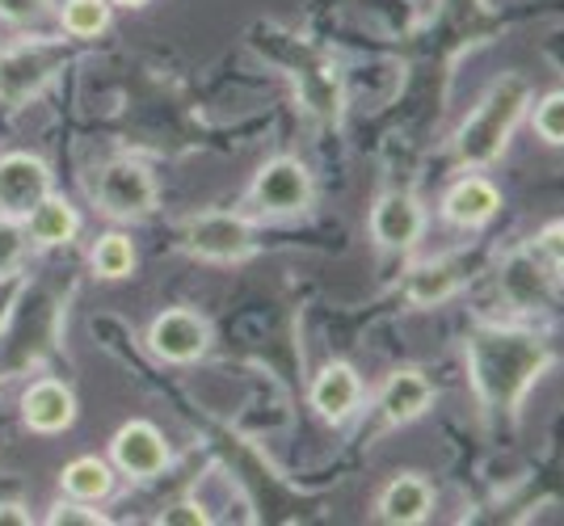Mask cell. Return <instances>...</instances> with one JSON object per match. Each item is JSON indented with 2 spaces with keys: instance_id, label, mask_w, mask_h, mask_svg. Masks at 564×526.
I'll return each mask as SVG.
<instances>
[{
  "instance_id": "e0dca14e",
  "label": "cell",
  "mask_w": 564,
  "mask_h": 526,
  "mask_svg": "<svg viewBox=\"0 0 564 526\" xmlns=\"http://www.w3.org/2000/svg\"><path fill=\"white\" fill-rule=\"evenodd\" d=\"M459 287H464V265H459V257H434V262L413 265V274L404 283V295H409L413 308H438Z\"/></svg>"
},
{
  "instance_id": "f1b7e54d",
  "label": "cell",
  "mask_w": 564,
  "mask_h": 526,
  "mask_svg": "<svg viewBox=\"0 0 564 526\" xmlns=\"http://www.w3.org/2000/svg\"><path fill=\"white\" fill-rule=\"evenodd\" d=\"M110 4H122V9H140V4H148V0H110Z\"/></svg>"
},
{
  "instance_id": "4316f807",
  "label": "cell",
  "mask_w": 564,
  "mask_h": 526,
  "mask_svg": "<svg viewBox=\"0 0 564 526\" xmlns=\"http://www.w3.org/2000/svg\"><path fill=\"white\" fill-rule=\"evenodd\" d=\"M161 523L165 526H207L212 523V514H203L194 502H182V505H173V509H165Z\"/></svg>"
},
{
  "instance_id": "7a4b0ae2",
  "label": "cell",
  "mask_w": 564,
  "mask_h": 526,
  "mask_svg": "<svg viewBox=\"0 0 564 526\" xmlns=\"http://www.w3.org/2000/svg\"><path fill=\"white\" fill-rule=\"evenodd\" d=\"M531 106V85L522 76H501L494 80V89L480 97V106L468 114V122L455 135V156L471 168L494 165L497 156L506 152L510 135L518 131V122Z\"/></svg>"
},
{
  "instance_id": "5b68a950",
  "label": "cell",
  "mask_w": 564,
  "mask_h": 526,
  "mask_svg": "<svg viewBox=\"0 0 564 526\" xmlns=\"http://www.w3.org/2000/svg\"><path fill=\"white\" fill-rule=\"evenodd\" d=\"M94 202L101 216L135 223V219L156 211V182H152L148 165L122 156V161H110V165L97 173Z\"/></svg>"
},
{
  "instance_id": "cb8c5ba5",
  "label": "cell",
  "mask_w": 564,
  "mask_h": 526,
  "mask_svg": "<svg viewBox=\"0 0 564 526\" xmlns=\"http://www.w3.org/2000/svg\"><path fill=\"white\" fill-rule=\"evenodd\" d=\"M47 523L51 526H106L110 518H106V514H94L85 502H59V505H51Z\"/></svg>"
},
{
  "instance_id": "30bf717a",
  "label": "cell",
  "mask_w": 564,
  "mask_h": 526,
  "mask_svg": "<svg viewBox=\"0 0 564 526\" xmlns=\"http://www.w3.org/2000/svg\"><path fill=\"white\" fill-rule=\"evenodd\" d=\"M110 459L122 476L131 480H156L169 468V442L165 434L156 430L152 421H127L110 442Z\"/></svg>"
},
{
  "instance_id": "603a6c76",
  "label": "cell",
  "mask_w": 564,
  "mask_h": 526,
  "mask_svg": "<svg viewBox=\"0 0 564 526\" xmlns=\"http://www.w3.org/2000/svg\"><path fill=\"white\" fill-rule=\"evenodd\" d=\"M535 131L543 135V144L561 147L564 144V97L561 94H547L535 106Z\"/></svg>"
},
{
  "instance_id": "3957f363",
  "label": "cell",
  "mask_w": 564,
  "mask_h": 526,
  "mask_svg": "<svg viewBox=\"0 0 564 526\" xmlns=\"http://www.w3.org/2000/svg\"><path fill=\"white\" fill-rule=\"evenodd\" d=\"M68 64L64 39H25L0 51V101L25 106L30 97L43 94V85L55 80V73Z\"/></svg>"
},
{
  "instance_id": "9a60e30c",
  "label": "cell",
  "mask_w": 564,
  "mask_h": 526,
  "mask_svg": "<svg viewBox=\"0 0 564 526\" xmlns=\"http://www.w3.org/2000/svg\"><path fill=\"white\" fill-rule=\"evenodd\" d=\"M362 401V380L350 362H329L316 380H312V408L329 421V426H341L350 421L354 408Z\"/></svg>"
},
{
  "instance_id": "ffe728a7",
  "label": "cell",
  "mask_w": 564,
  "mask_h": 526,
  "mask_svg": "<svg viewBox=\"0 0 564 526\" xmlns=\"http://www.w3.org/2000/svg\"><path fill=\"white\" fill-rule=\"evenodd\" d=\"M94 270L101 278H127L135 270V244L127 232H106L94 244Z\"/></svg>"
},
{
  "instance_id": "8992f818",
  "label": "cell",
  "mask_w": 564,
  "mask_h": 526,
  "mask_svg": "<svg viewBox=\"0 0 564 526\" xmlns=\"http://www.w3.org/2000/svg\"><path fill=\"white\" fill-rule=\"evenodd\" d=\"M249 202L261 216L291 219L304 216L312 207V173H307L295 156H274L258 168L253 186H249Z\"/></svg>"
},
{
  "instance_id": "d4e9b609",
  "label": "cell",
  "mask_w": 564,
  "mask_h": 526,
  "mask_svg": "<svg viewBox=\"0 0 564 526\" xmlns=\"http://www.w3.org/2000/svg\"><path fill=\"white\" fill-rule=\"evenodd\" d=\"M22 291H25V274H22V270H9V274H0V333L9 329V320H13V308H18Z\"/></svg>"
},
{
  "instance_id": "8fae6325",
  "label": "cell",
  "mask_w": 564,
  "mask_h": 526,
  "mask_svg": "<svg viewBox=\"0 0 564 526\" xmlns=\"http://www.w3.org/2000/svg\"><path fill=\"white\" fill-rule=\"evenodd\" d=\"M422 232H425V211L422 202H417V194L392 190L371 207V237L383 249H392V253L413 249L422 240Z\"/></svg>"
},
{
  "instance_id": "ac0fdd59",
  "label": "cell",
  "mask_w": 564,
  "mask_h": 526,
  "mask_svg": "<svg viewBox=\"0 0 564 526\" xmlns=\"http://www.w3.org/2000/svg\"><path fill=\"white\" fill-rule=\"evenodd\" d=\"M22 223H25V237L34 240V244H43V249H59V244H68L80 232V216L72 211L68 198H59V194H47Z\"/></svg>"
},
{
  "instance_id": "7402d4cb",
  "label": "cell",
  "mask_w": 564,
  "mask_h": 526,
  "mask_svg": "<svg viewBox=\"0 0 564 526\" xmlns=\"http://www.w3.org/2000/svg\"><path fill=\"white\" fill-rule=\"evenodd\" d=\"M25 244H30V237H25L22 219L0 216V274H9V270H18V265H22Z\"/></svg>"
},
{
  "instance_id": "4fadbf2b",
  "label": "cell",
  "mask_w": 564,
  "mask_h": 526,
  "mask_svg": "<svg viewBox=\"0 0 564 526\" xmlns=\"http://www.w3.org/2000/svg\"><path fill=\"white\" fill-rule=\"evenodd\" d=\"M497 211H501V190H497L489 177H480V173L459 177L447 190V198H443V216H447L455 228H468V232L485 228Z\"/></svg>"
},
{
  "instance_id": "44dd1931",
  "label": "cell",
  "mask_w": 564,
  "mask_h": 526,
  "mask_svg": "<svg viewBox=\"0 0 564 526\" xmlns=\"http://www.w3.org/2000/svg\"><path fill=\"white\" fill-rule=\"evenodd\" d=\"M64 30L72 39H97L110 30V0H68L64 4Z\"/></svg>"
},
{
  "instance_id": "5bb4252c",
  "label": "cell",
  "mask_w": 564,
  "mask_h": 526,
  "mask_svg": "<svg viewBox=\"0 0 564 526\" xmlns=\"http://www.w3.org/2000/svg\"><path fill=\"white\" fill-rule=\"evenodd\" d=\"M22 417L34 434H64L76 421V396L59 380L30 383L22 396Z\"/></svg>"
},
{
  "instance_id": "2e32d148",
  "label": "cell",
  "mask_w": 564,
  "mask_h": 526,
  "mask_svg": "<svg viewBox=\"0 0 564 526\" xmlns=\"http://www.w3.org/2000/svg\"><path fill=\"white\" fill-rule=\"evenodd\" d=\"M434 509V489L430 480L413 476V472H400L388 480V489L379 493V518L392 526H417L430 518Z\"/></svg>"
},
{
  "instance_id": "6da1fadb",
  "label": "cell",
  "mask_w": 564,
  "mask_h": 526,
  "mask_svg": "<svg viewBox=\"0 0 564 526\" xmlns=\"http://www.w3.org/2000/svg\"><path fill=\"white\" fill-rule=\"evenodd\" d=\"M552 366V346L522 325H485L468 341L471 392L485 413L514 417L531 383Z\"/></svg>"
},
{
  "instance_id": "d6986e66",
  "label": "cell",
  "mask_w": 564,
  "mask_h": 526,
  "mask_svg": "<svg viewBox=\"0 0 564 526\" xmlns=\"http://www.w3.org/2000/svg\"><path fill=\"white\" fill-rule=\"evenodd\" d=\"M59 484H64V493L72 502H106L115 493V468L94 459V454H80L64 468Z\"/></svg>"
},
{
  "instance_id": "484cf974",
  "label": "cell",
  "mask_w": 564,
  "mask_h": 526,
  "mask_svg": "<svg viewBox=\"0 0 564 526\" xmlns=\"http://www.w3.org/2000/svg\"><path fill=\"white\" fill-rule=\"evenodd\" d=\"M47 9H51V0H0V22H9V25L39 22Z\"/></svg>"
},
{
  "instance_id": "9c48e42d",
  "label": "cell",
  "mask_w": 564,
  "mask_h": 526,
  "mask_svg": "<svg viewBox=\"0 0 564 526\" xmlns=\"http://www.w3.org/2000/svg\"><path fill=\"white\" fill-rule=\"evenodd\" d=\"M501 291L506 299L522 311H543L547 304H556L561 291V274L543 262L535 249H518L501 265Z\"/></svg>"
},
{
  "instance_id": "277c9868",
  "label": "cell",
  "mask_w": 564,
  "mask_h": 526,
  "mask_svg": "<svg viewBox=\"0 0 564 526\" xmlns=\"http://www.w3.org/2000/svg\"><path fill=\"white\" fill-rule=\"evenodd\" d=\"M182 249L215 265H236L249 262L258 253V240H253V223L232 211H203V216L186 219L182 228Z\"/></svg>"
},
{
  "instance_id": "7c38bea8",
  "label": "cell",
  "mask_w": 564,
  "mask_h": 526,
  "mask_svg": "<svg viewBox=\"0 0 564 526\" xmlns=\"http://www.w3.org/2000/svg\"><path fill=\"white\" fill-rule=\"evenodd\" d=\"M430 405H434V383L425 380V371H417V366L392 371L383 392H379V413L388 426H409V421L425 417Z\"/></svg>"
},
{
  "instance_id": "52a82bcc",
  "label": "cell",
  "mask_w": 564,
  "mask_h": 526,
  "mask_svg": "<svg viewBox=\"0 0 564 526\" xmlns=\"http://www.w3.org/2000/svg\"><path fill=\"white\" fill-rule=\"evenodd\" d=\"M148 350L161 362H198L212 350V325L189 308H169L148 329Z\"/></svg>"
},
{
  "instance_id": "83f0119b",
  "label": "cell",
  "mask_w": 564,
  "mask_h": 526,
  "mask_svg": "<svg viewBox=\"0 0 564 526\" xmlns=\"http://www.w3.org/2000/svg\"><path fill=\"white\" fill-rule=\"evenodd\" d=\"M30 523V514H25V505H0V526H25Z\"/></svg>"
},
{
  "instance_id": "ba28073f",
  "label": "cell",
  "mask_w": 564,
  "mask_h": 526,
  "mask_svg": "<svg viewBox=\"0 0 564 526\" xmlns=\"http://www.w3.org/2000/svg\"><path fill=\"white\" fill-rule=\"evenodd\" d=\"M51 194V168L34 152L0 156V216L25 219Z\"/></svg>"
}]
</instances>
